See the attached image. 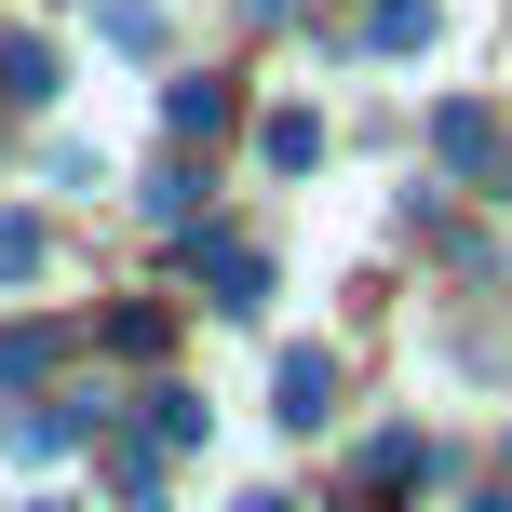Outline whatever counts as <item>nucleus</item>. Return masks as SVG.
I'll return each mask as SVG.
<instances>
[{"label": "nucleus", "mask_w": 512, "mask_h": 512, "mask_svg": "<svg viewBox=\"0 0 512 512\" xmlns=\"http://www.w3.org/2000/svg\"><path fill=\"white\" fill-rule=\"evenodd\" d=\"M270 418H283V432H324V418H337V364L324 351H283V405Z\"/></svg>", "instance_id": "nucleus-4"}, {"label": "nucleus", "mask_w": 512, "mask_h": 512, "mask_svg": "<svg viewBox=\"0 0 512 512\" xmlns=\"http://www.w3.org/2000/svg\"><path fill=\"white\" fill-rule=\"evenodd\" d=\"M203 432H216L203 391H149V445H203Z\"/></svg>", "instance_id": "nucleus-9"}, {"label": "nucleus", "mask_w": 512, "mask_h": 512, "mask_svg": "<svg viewBox=\"0 0 512 512\" xmlns=\"http://www.w3.org/2000/svg\"><path fill=\"white\" fill-rule=\"evenodd\" d=\"M432 149H445V162H472V176H486V149H499V122H486V108H432Z\"/></svg>", "instance_id": "nucleus-8"}, {"label": "nucleus", "mask_w": 512, "mask_h": 512, "mask_svg": "<svg viewBox=\"0 0 512 512\" xmlns=\"http://www.w3.org/2000/svg\"><path fill=\"white\" fill-rule=\"evenodd\" d=\"M81 432H95V405H27V418H0V445H14L27 472H41V459H68Z\"/></svg>", "instance_id": "nucleus-3"}, {"label": "nucleus", "mask_w": 512, "mask_h": 512, "mask_svg": "<svg viewBox=\"0 0 512 512\" xmlns=\"http://www.w3.org/2000/svg\"><path fill=\"white\" fill-rule=\"evenodd\" d=\"M41 512H68V499H41Z\"/></svg>", "instance_id": "nucleus-16"}, {"label": "nucleus", "mask_w": 512, "mask_h": 512, "mask_svg": "<svg viewBox=\"0 0 512 512\" xmlns=\"http://www.w3.org/2000/svg\"><path fill=\"white\" fill-rule=\"evenodd\" d=\"M41 270V216H0V283H27Z\"/></svg>", "instance_id": "nucleus-13"}, {"label": "nucleus", "mask_w": 512, "mask_h": 512, "mask_svg": "<svg viewBox=\"0 0 512 512\" xmlns=\"http://www.w3.org/2000/svg\"><path fill=\"white\" fill-rule=\"evenodd\" d=\"M162 122H176V135H216V122H230V95H216V81H176V95H162Z\"/></svg>", "instance_id": "nucleus-11"}, {"label": "nucleus", "mask_w": 512, "mask_h": 512, "mask_svg": "<svg viewBox=\"0 0 512 512\" xmlns=\"http://www.w3.org/2000/svg\"><path fill=\"white\" fill-rule=\"evenodd\" d=\"M95 27H108L122 54H162V0H95Z\"/></svg>", "instance_id": "nucleus-10"}, {"label": "nucleus", "mask_w": 512, "mask_h": 512, "mask_svg": "<svg viewBox=\"0 0 512 512\" xmlns=\"http://www.w3.org/2000/svg\"><path fill=\"white\" fill-rule=\"evenodd\" d=\"M243 512H297V499H270V486H256V499H243Z\"/></svg>", "instance_id": "nucleus-14"}, {"label": "nucleus", "mask_w": 512, "mask_h": 512, "mask_svg": "<svg viewBox=\"0 0 512 512\" xmlns=\"http://www.w3.org/2000/svg\"><path fill=\"white\" fill-rule=\"evenodd\" d=\"M0 95H14V108H54V95H68V54L27 41V27H0Z\"/></svg>", "instance_id": "nucleus-1"}, {"label": "nucleus", "mask_w": 512, "mask_h": 512, "mask_svg": "<svg viewBox=\"0 0 512 512\" xmlns=\"http://www.w3.org/2000/svg\"><path fill=\"white\" fill-rule=\"evenodd\" d=\"M472 512H512V486H486V499H472Z\"/></svg>", "instance_id": "nucleus-15"}, {"label": "nucleus", "mask_w": 512, "mask_h": 512, "mask_svg": "<svg viewBox=\"0 0 512 512\" xmlns=\"http://www.w3.org/2000/svg\"><path fill=\"white\" fill-rule=\"evenodd\" d=\"M189 270H216V297H230V310H256V297H270V256H256V243H230V230H189Z\"/></svg>", "instance_id": "nucleus-2"}, {"label": "nucleus", "mask_w": 512, "mask_h": 512, "mask_svg": "<svg viewBox=\"0 0 512 512\" xmlns=\"http://www.w3.org/2000/svg\"><path fill=\"white\" fill-rule=\"evenodd\" d=\"M364 41H378V54H418V41H432V0H364Z\"/></svg>", "instance_id": "nucleus-6"}, {"label": "nucleus", "mask_w": 512, "mask_h": 512, "mask_svg": "<svg viewBox=\"0 0 512 512\" xmlns=\"http://www.w3.org/2000/svg\"><path fill=\"white\" fill-rule=\"evenodd\" d=\"M41 364H54V337H41V324H0V391H27Z\"/></svg>", "instance_id": "nucleus-12"}, {"label": "nucleus", "mask_w": 512, "mask_h": 512, "mask_svg": "<svg viewBox=\"0 0 512 512\" xmlns=\"http://www.w3.org/2000/svg\"><path fill=\"white\" fill-rule=\"evenodd\" d=\"M256 149H270L283 176H310V162H324V122H310V108H270V135H256Z\"/></svg>", "instance_id": "nucleus-7"}, {"label": "nucleus", "mask_w": 512, "mask_h": 512, "mask_svg": "<svg viewBox=\"0 0 512 512\" xmlns=\"http://www.w3.org/2000/svg\"><path fill=\"white\" fill-rule=\"evenodd\" d=\"M203 189H216V176H203V162H162V176H149V189H135V203H149V216H162V230H203Z\"/></svg>", "instance_id": "nucleus-5"}]
</instances>
